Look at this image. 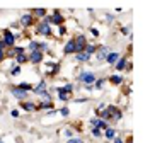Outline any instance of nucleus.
I'll return each mask as SVG.
<instances>
[{
	"instance_id": "1",
	"label": "nucleus",
	"mask_w": 150,
	"mask_h": 143,
	"mask_svg": "<svg viewBox=\"0 0 150 143\" xmlns=\"http://www.w3.org/2000/svg\"><path fill=\"white\" fill-rule=\"evenodd\" d=\"M45 22H48V24H56V26H63V22H65V17L60 14V12H56L55 10V14H51V15H46L45 17Z\"/></svg>"
},
{
	"instance_id": "2",
	"label": "nucleus",
	"mask_w": 150,
	"mask_h": 143,
	"mask_svg": "<svg viewBox=\"0 0 150 143\" xmlns=\"http://www.w3.org/2000/svg\"><path fill=\"white\" fill-rule=\"evenodd\" d=\"M74 43H75V53H84L85 46H87V39H85L84 34H77Z\"/></svg>"
},
{
	"instance_id": "3",
	"label": "nucleus",
	"mask_w": 150,
	"mask_h": 143,
	"mask_svg": "<svg viewBox=\"0 0 150 143\" xmlns=\"http://www.w3.org/2000/svg\"><path fill=\"white\" fill-rule=\"evenodd\" d=\"M79 80L85 84V85H94V82H96V75H94L92 72H82L80 77H79Z\"/></svg>"
},
{
	"instance_id": "4",
	"label": "nucleus",
	"mask_w": 150,
	"mask_h": 143,
	"mask_svg": "<svg viewBox=\"0 0 150 143\" xmlns=\"http://www.w3.org/2000/svg\"><path fill=\"white\" fill-rule=\"evenodd\" d=\"M4 43H5V46L7 48H14L16 46V34L10 32L9 29L4 31Z\"/></svg>"
},
{
	"instance_id": "5",
	"label": "nucleus",
	"mask_w": 150,
	"mask_h": 143,
	"mask_svg": "<svg viewBox=\"0 0 150 143\" xmlns=\"http://www.w3.org/2000/svg\"><path fill=\"white\" fill-rule=\"evenodd\" d=\"M111 51H109V48L108 46H99L97 49H96V58H97V61H106V56L109 55Z\"/></svg>"
},
{
	"instance_id": "6",
	"label": "nucleus",
	"mask_w": 150,
	"mask_h": 143,
	"mask_svg": "<svg viewBox=\"0 0 150 143\" xmlns=\"http://www.w3.org/2000/svg\"><path fill=\"white\" fill-rule=\"evenodd\" d=\"M43 58H45V53H41V51H33V53L28 55V61H31L33 65H38V63L43 61Z\"/></svg>"
},
{
	"instance_id": "7",
	"label": "nucleus",
	"mask_w": 150,
	"mask_h": 143,
	"mask_svg": "<svg viewBox=\"0 0 150 143\" xmlns=\"http://www.w3.org/2000/svg\"><path fill=\"white\" fill-rule=\"evenodd\" d=\"M38 32L43 34V36H51V26L48 22H45V20H41L38 24Z\"/></svg>"
},
{
	"instance_id": "8",
	"label": "nucleus",
	"mask_w": 150,
	"mask_h": 143,
	"mask_svg": "<svg viewBox=\"0 0 150 143\" xmlns=\"http://www.w3.org/2000/svg\"><path fill=\"white\" fill-rule=\"evenodd\" d=\"M10 92H12V95H14L16 99H21V101L28 97V92H24V90H21L19 87H12V90H10Z\"/></svg>"
},
{
	"instance_id": "9",
	"label": "nucleus",
	"mask_w": 150,
	"mask_h": 143,
	"mask_svg": "<svg viewBox=\"0 0 150 143\" xmlns=\"http://www.w3.org/2000/svg\"><path fill=\"white\" fill-rule=\"evenodd\" d=\"M31 24H33V14H24L21 17V26L22 27H29Z\"/></svg>"
},
{
	"instance_id": "10",
	"label": "nucleus",
	"mask_w": 150,
	"mask_h": 143,
	"mask_svg": "<svg viewBox=\"0 0 150 143\" xmlns=\"http://www.w3.org/2000/svg\"><path fill=\"white\" fill-rule=\"evenodd\" d=\"M128 63H130V61H128V58H126V56H120V60L116 61V70H118V72H121V70H125Z\"/></svg>"
},
{
	"instance_id": "11",
	"label": "nucleus",
	"mask_w": 150,
	"mask_h": 143,
	"mask_svg": "<svg viewBox=\"0 0 150 143\" xmlns=\"http://www.w3.org/2000/svg\"><path fill=\"white\" fill-rule=\"evenodd\" d=\"M63 53H65V55H72V53H75V43H74V39L67 41L65 48H63Z\"/></svg>"
},
{
	"instance_id": "12",
	"label": "nucleus",
	"mask_w": 150,
	"mask_h": 143,
	"mask_svg": "<svg viewBox=\"0 0 150 143\" xmlns=\"http://www.w3.org/2000/svg\"><path fill=\"white\" fill-rule=\"evenodd\" d=\"M45 90H46V82H45V80H41L36 87H33V92H34V94H38V95L41 94V92H45Z\"/></svg>"
},
{
	"instance_id": "13",
	"label": "nucleus",
	"mask_w": 150,
	"mask_h": 143,
	"mask_svg": "<svg viewBox=\"0 0 150 143\" xmlns=\"http://www.w3.org/2000/svg\"><path fill=\"white\" fill-rule=\"evenodd\" d=\"M118 60H120V53H114V51L109 53V55L106 56V61H108V63H111V65H116V61H118Z\"/></svg>"
},
{
	"instance_id": "14",
	"label": "nucleus",
	"mask_w": 150,
	"mask_h": 143,
	"mask_svg": "<svg viewBox=\"0 0 150 143\" xmlns=\"http://www.w3.org/2000/svg\"><path fill=\"white\" fill-rule=\"evenodd\" d=\"M109 82H111V84H114V85H120V84H123V82H125V78H123L121 75H111V77H109Z\"/></svg>"
},
{
	"instance_id": "15",
	"label": "nucleus",
	"mask_w": 150,
	"mask_h": 143,
	"mask_svg": "<svg viewBox=\"0 0 150 143\" xmlns=\"http://www.w3.org/2000/svg\"><path fill=\"white\" fill-rule=\"evenodd\" d=\"M22 107H24L28 113H34V111H38V106L33 104V102H22Z\"/></svg>"
},
{
	"instance_id": "16",
	"label": "nucleus",
	"mask_w": 150,
	"mask_h": 143,
	"mask_svg": "<svg viewBox=\"0 0 150 143\" xmlns=\"http://www.w3.org/2000/svg\"><path fill=\"white\" fill-rule=\"evenodd\" d=\"M96 49H97V46H96V44H89V43H87V46H85L84 53L91 56V55H94V53H96Z\"/></svg>"
},
{
	"instance_id": "17",
	"label": "nucleus",
	"mask_w": 150,
	"mask_h": 143,
	"mask_svg": "<svg viewBox=\"0 0 150 143\" xmlns=\"http://www.w3.org/2000/svg\"><path fill=\"white\" fill-rule=\"evenodd\" d=\"M33 14L38 15V17H41V19H45L46 17V9H33Z\"/></svg>"
},
{
	"instance_id": "18",
	"label": "nucleus",
	"mask_w": 150,
	"mask_h": 143,
	"mask_svg": "<svg viewBox=\"0 0 150 143\" xmlns=\"http://www.w3.org/2000/svg\"><path fill=\"white\" fill-rule=\"evenodd\" d=\"M56 92H58V97H60L62 101H65V102H67V101H70V94H65V92H63L60 87L56 89Z\"/></svg>"
},
{
	"instance_id": "19",
	"label": "nucleus",
	"mask_w": 150,
	"mask_h": 143,
	"mask_svg": "<svg viewBox=\"0 0 150 143\" xmlns=\"http://www.w3.org/2000/svg\"><path fill=\"white\" fill-rule=\"evenodd\" d=\"M106 138H108V140H114V138H116V131L112 130L111 126L106 130Z\"/></svg>"
},
{
	"instance_id": "20",
	"label": "nucleus",
	"mask_w": 150,
	"mask_h": 143,
	"mask_svg": "<svg viewBox=\"0 0 150 143\" xmlns=\"http://www.w3.org/2000/svg\"><path fill=\"white\" fill-rule=\"evenodd\" d=\"M19 89L21 90H24V92H29V90H33V85L31 84H28V82H22V84H19Z\"/></svg>"
},
{
	"instance_id": "21",
	"label": "nucleus",
	"mask_w": 150,
	"mask_h": 143,
	"mask_svg": "<svg viewBox=\"0 0 150 143\" xmlns=\"http://www.w3.org/2000/svg\"><path fill=\"white\" fill-rule=\"evenodd\" d=\"M41 102H51V95L48 94V90H45V92H41Z\"/></svg>"
},
{
	"instance_id": "22",
	"label": "nucleus",
	"mask_w": 150,
	"mask_h": 143,
	"mask_svg": "<svg viewBox=\"0 0 150 143\" xmlns=\"http://www.w3.org/2000/svg\"><path fill=\"white\" fill-rule=\"evenodd\" d=\"M77 61H89L91 60V56L89 55H85V53H77Z\"/></svg>"
},
{
	"instance_id": "23",
	"label": "nucleus",
	"mask_w": 150,
	"mask_h": 143,
	"mask_svg": "<svg viewBox=\"0 0 150 143\" xmlns=\"http://www.w3.org/2000/svg\"><path fill=\"white\" fill-rule=\"evenodd\" d=\"M16 61H17L19 65L26 63V61H28V55H26V53H24V55H17V56H16Z\"/></svg>"
},
{
	"instance_id": "24",
	"label": "nucleus",
	"mask_w": 150,
	"mask_h": 143,
	"mask_svg": "<svg viewBox=\"0 0 150 143\" xmlns=\"http://www.w3.org/2000/svg\"><path fill=\"white\" fill-rule=\"evenodd\" d=\"M38 44H39V43H38V41H29V51H31V53H33V51H38Z\"/></svg>"
},
{
	"instance_id": "25",
	"label": "nucleus",
	"mask_w": 150,
	"mask_h": 143,
	"mask_svg": "<svg viewBox=\"0 0 150 143\" xmlns=\"http://www.w3.org/2000/svg\"><path fill=\"white\" fill-rule=\"evenodd\" d=\"M12 51H14V55L17 56V55H24V51H26V49H24V48H21V46H14V48H12Z\"/></svg>"
},
{
	"instance_id": "26",
	"label": "nucleus",
	"mask_w": 150,
	"mask_h": 143,
	"mask_svg": "<svg viewBox=\"0 0 150 143\" xmlns=\"http://www.w3.org/2000/svg\"><path fill=\"white\" fill-rule=\"evenodd\" d=\"M60 89H62L65 94H72V90H74V85H72V84H67L65 87H60Z\"/></svg>"
},
{
	"instance_id": "27",
	"label": "nucleus",
	"mask_w": 150,
	"mask_h": 143,
	"mask_svg": "<svg viewBox=\"0 0 150 143\" xmlns=\"http://www.w3.org/2000/svg\"><path fill=\"white\" fill-rule=\"evenodd\" d=\"M53 107V102H41L38 106V109H51Z\"/></svg>"
},
{
	"instance_id": "28",
	"label": "nucleus",
	"mask_w": 150,
	"mask_h": 143,
	"mask_svg": "<svg viewBox=\"0 0 150 143\" xmlns=\"http://www.w3.org/2000/svg\"><path fill=\"white\" fill-rule=\"evenodd\" d=\"M121 118H123V113L120 111V109H118V111H116V113L112 114V118H111V119H114V121H120Z\"/></svg>"
},
{
	"instance_id": "29",
	"label": "nucleus",
	"mask_w": 150,
	"mask_h": 143,
	"mask_svg": "<svg viewBox=\"0 0 150 143\" xmlns=\"http://www.w3.org/2000/svg\"><path fill=\"white\" fill-rule=\"evenodd\" d=\"M104 82H106L104 78H99V80H96V82H94V85H92V87H96V89H101V87L104 85Z\"/></svg>"
},
{
	"instance_id": "30",
	"label": "nucleus",
	"mask_w": 150,
	"mask_h": 143,
	"mask_svg": "<svg viewBox=\"0 0 150 143\" xmlns=\"http://www.w3.org/2000/svg\"><path fill=\"white\" fill-rule=\"evenodd\" d=\"M19 73H21V67H19V65L10 70V75H19Z\"/></svg>"
},
{
	"instance_id": "31",
	"label": "nucleus",
	"mask_w": 150,
	"mask_h": 143,
	"mask_svg": "<svg viewBox=\"0 0 150 143\" xmlns=\"http://www.w3.org/2000/svg\"><path fill=\"white\" fill-rule=\"evenodd\" d=\"M60 114L67 118V116L70 114V109H68V107H62V109H60Z\"/></svg>"
},
{
	"instance_id": "32",
	"label": "nucleus",
	"mask_w": 150,
	"mask_h": 143,
	"mask_svg": "<svg viewBox=\"0 0 150 143\" xmlns=\"http://www.w3.org/2000/svg\"><path fill=\"white\" fill-rule=\"evenodd\" d=\"M101 130H97V128H92V136H96V138H99V136H101Z\"/></svg>"
},
{
	"instance_id": "33",
	"label": "nucleus",
	"mask_w": 150,
	"mask_h": 143,
	"mask_svg": "<svg viewBox=\"0 0 150 143\" xmlns=\"http://www.w3.org/2000/svg\"><path fill=\"white\" fill-rule=\"evenodd\" d=\"M67 143H84V140L82 138H70Z\"/></svg>"
},
{
	"instance_id": "34",
	"label": "nucleus",
	"mask_w": 150,
	"mask_h": 143,
	"mask_svg": "<svg viewBox=\"0 0 150 143\" xmlns=\"http://www.w3.org/2000/svg\"><path fill=\"white\" fill-rule=\"evenodd\" d=\"M121 32H123V34H130V26H126V27H121Z\"/></svg>"
},
{
	"instance_id": "35",
	"label": "nucleus",
	"mask_w": 150,
	"mask_h": 143,
	"mask_svg": "<svg viewBox=\"0 0 150 143\" xmlns=\"http://www.w3.org/2000/svg\"><path fill=\"white\" fill-rule=\"evenodd\" d=\"M114 143H125V142H123L121 136H116V138H114Z\"/></svg>"
},
{
	"instance_id": "36",
	"label": "nucleus",
	"mask_w": 150,
	"mask_h": 143,
	"mask_svg": "<svg viewBox=\"0 0 150 143\" xmlns=\"http://www.w3.org/2000/svg\"><path fill=\"white\" fill-rule=\"evenodd\" d=\"M91 32H92L94 36H99V31H97V29H94V27H91Z\"/></svg>"
},
{
	"instance_id": "37",
	"label": "nucleus",
	"mask_w": 150,
	"mask_h": 143,
	"mask_svg": "<svg viewBox=\"0 0 150 143\" xmlns=\"http://www.w3.org/2000/svg\"><path fill=\"white\" fill-rule=\"evenodd\" d=\"M67 32V27L65 26H60V34H65Z\"/></svg>"
},
{
	"instance_id": "38",
	"label": "nucleus",
	"mask_w": 150,
	"mask_h": 143,
	"mask_svg": "<svg viewBox=\"0 0 150 143\" xmlns=\"http://www.w3.org/2000/svg\"><path fill=\"white\" fill-rule=\"evenodd\" d=\"M10 114L14 116V118H17V116H19V111H17V109H14V111H12V113H10Z\"/></svg>"
},
{
	"instance_id": "39",
	"label": "nucleus",
	"mask_w": 150,
	"mask_h": 143,
	"mask_svg": "<svg viewBox=\"0 0 150 143\" xmlns=\"http://www.w3.org/2000/svg\"><path fill=\"white\" fill-rule=\"evenodd\" d=\"M4 58H5V51H2V49H0V61H2Z\"/></svg>"
},
{
	"instance_id": "40",
	"label": "nucleus",
	"mask_w": 150,
	"mask_h": 143,
	"mask_svg": "<svg viewBox=\"0 0 150 143\" xmlns=\"http://www.w3.org/2000/svg\"><path fill=\"white\" fill-rule=\"evenodd\" d=\"M65 135L68 136V138H72V130H67V131H65Z\"/></svg>"
}]
</instances>
